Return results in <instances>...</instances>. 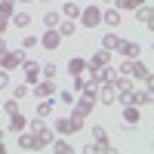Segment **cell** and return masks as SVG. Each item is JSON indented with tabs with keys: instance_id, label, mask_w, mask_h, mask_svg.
<instances>
[{
	"instance_id": "1",
	"label": "cell",
	"mask_w": 154,
	"mask_h": 154,
	"mask_svg": "<svg viewBox=\"0 0 154 154\" xmlns=\"http://www.w3.org/2000/svg\"><path fill=\"white\" fill-rule=\"evenodd\" d=\"M25 59H28V56H25V49H22V46L6 49V53H0V68H3V71H12V68H19Z\"/></svg>"
},
{
	"instance_id": "2",
	"label": "cell",
	"mask_w": 154,
	"mask_h": 154,
	"mask_svg": "<svg viewBox=\"0 0 154 154\" xmlns=\"http://www.w3.org/2000/svg\"><path fill=\"white\" fill-rule=\"evenodd\" d=\"M77 130H83V117H77V114H68V117L56 120V133H62V136H71Z\"/></svg>"
},
{
	"instance_id": "3",
	"label": "cell",
	"mask_w": 154,
	"mask_h": 154,
	"mask_svg": "<svg viewBox=\"0 0 154 154\" xmlns=\"http://www.w3.org/2000/svg\"><path fill=\"white\" fill-rule=\"evenodd\" d=\"M80 25L83 28H96V25H102V9L99 6H86V9H80Z\"/></svg>"
},
{
	"instance_id": "4",
	"label": "cell",
	"mask_w": 154,
	"mask_h": 154,
	"mask_svg": "<svg viewBox=\"0 0 154 154\" xmlns=\"http://www.w3.org/2000/svg\"><path fill=\"white\" fill-rule=\"evenodd\" d=\"M114 53H120L123 59H142V46L136 40H117V49Z\"/></svg>"
},
{
	"instance_id": "5",
	"label": "cell",
	"mask_w": 154,
	"mask_h": 154,
	"mask_svg": "<svg viewBox=\"0 0 154 154\" xmlns=\"http://www.w3.org/2000/svg\"><path fill=\"white\" fill-rule=\"evenodd\" d=\"M86 71H93V74H89V83H108L111 80V77L114 74H117V68H111V65H102V68H86Z\"/></svg>"
},
{
	"instance_id": "6",
	"label": "cell",
	"mask_w": 154,
	"mask_h": 154,
	"mask_svg": "<svg viewBox=\"0 0 154 154\" xmlns=\"http://www.w3.org/2000/svg\"><path fill=\"white\" fill-rule=\"evenodd\" d=\"M37 43H40L43 49H59V43H62V34H59L56 28H46V31H43V37H37Z\"/></svg>"
},
{
	"instance_id": "7",
	"label": "cell",
	"mask_w": 154,
	"mask_h": 154,
	"mask_svg": "<svg viewBox=\"0 0 154 154\" xmlns=\"http://www.w3.org/2000/svg\"><path fill=\"white\" fill-rule=\"evenodd\" d=\"M136 22L139 25H145V28H151V19H154V9H151V3H148V0H145V3H139L136 9Z\"/></svg>"
},
{
	"instance_id": "8",
	"label": "cell",
	"mask_w": 154,
	"mask_h": 154,
	"mask_svg": "<svg viewBox=\"0 0 154 154\" xmlns=\"http://www.w3.org/2000/svg\"><path fill=\"white\" fill-rule=\"evenodd\" d=\"M139 117H142V108H139V105H123V123H126V130L139 126Z\"/></svg>"
},
{
	"instance_id": "9",
	"label": "cell",
	"mask_w": 154,
	"mask_h": 154,
	"mask_svg": "<svg viewBox=\"0 0 154 154\" xmlns=\"http://www.w3.org/2000/svg\"><path fill=\"white\" fill-rule=\"evenodd\" d=\"M22 68H25V83H28V86H34L37 80H40V65H37V62H28V59H25Z\"/></svg>"
},
{
	"instance_id": "10",
	"label": "cell",
	"mask_w": 154,
	"mask_h": 154,
	"mask_svg": "<svg viewBox=\"0 0 154 154\" xmlns=\"http://www.w3.org/2000/svg\"><path fill=\"white\" fill-rule=\"evenodd\" d=\"M19 148L22 151H40V142H37V136L34 133H19Z\"/></svg>"
},
{
	"instance_id": "11",
	"label": "cell",
	"mask_w": 154,
	"mask_h": 154,
	"mask_svg": "<svg viewBox=\"0 0 154 154\" xmlns=\"http://www.w3.org/2000/svg\"><path fill=\"white\" fill-rule=\"evenodd\" d=\"M99 102L102 105H114V102H117V89L111 83H99Z\"/></svg>"
},
{
	"instance_id": "12",
	"label": "cell",
	"mask_w": 154,
	"mask_h": 154,
	"mask_svg": "<svg viewBox=\"0 0 154 154\" xmlns=\"http://www.w3.org/2000/svg\"><path fill=\"white\" fill-rule=\"evenodd\" d=\"M34 96H40V99L56 96V83H53V80H46V77H43V80H37V83H34Z\"/></svg>"
},
{
	"instance_id": "13",
	"label": "cell",
	"mask_w": 154,
	"mask_h": 154,
	"mask_svg": "<svg viewBox=\"0 0 154 154\" xmlns=\"http://www.w3.org/2000/svg\"><path fill=\"white\" fill-rule=\"evenodd\" d=\"M34 136H37V142H40V151H43V148H49V142L56 139V133L49 130V126H43V123L37 126V130H34Z\"/></svg>"
},
{
	"instance_id": "14",
	"label": "cell",
	"mask_w": 154,
	"mask_h": 154,
	"mask_svg": "<svg viewBox=\"0 0 154 154\" xmlns=\"http://www.w3.org/2000/svg\"><path fill=\"white\" fill-rule=\"evenodd\" d=\"M25 126H28V117H25V114H19V111H12V114H9V126H6V130H9V133H22Z\"/></svg>"
},
{
	"instance_id": "15",
	"label": "cell",
	"mask_w": 154,
	"mask_h": 154,
	"mask_svg": "<svg viewBox=\"0 0 154 154\" xmlns=\"http://www.w3.org/2000/svg\"><path fill=\"white\" fill-rule=\"evenodd\" d=\"M102 65H111V53H108V49H99V53H93V59L86 62V68H102Z\"/></svg>"
},
{
	"instance_id": "16",
	"label": "cell",
	"mask_w": 154,
	"mask_h": 154,
	"mask_svg": "<svg viewBox=\"0 0 154 154\" xmlns=\"http://www.w3.org/2000/svg\"><path fill=\"white\" fill-rule=\"evenodd\" d=\"M102 25L117 28V25H120V9H105V12H102Z\"/></svg>"
},
{
	"instance_id": "17",
	"label": "cell",
	"mask_w": 154,
	"mask_h": 154,
	"mask_svg": "<svg viewBox=\"0 0 154 154\" xmlns=\"http://www.w3.org/2000/svg\"><path fill=\"white\" fill-rule=\"evenodd\" d=\"M83 71H86V59H71V62H68V74H71V77L83 74Z\"/></svg>"
},
{
	"instance_id": "18",
	"label": "cell",
	"mask_w": 154,
	"mask_h": 154,
	"mask_svg": "<svg viewBox=\"0 0 154 154\" xmlns=\"http://www.w3.org/2000/svg\"><path fill=\"white\" fill-rule=\"evenodd\" d=\"M56 31H59L62 37H71V34L77 31V25H74V19H68V22H59V25H56Z\"/></svg>"
},
{
	"instance_id": "19",
	"label": "cell",
	"mask_w": 154,
	"mask_h": 154,
	"mask_svg": "<svg viewBox=\"0 0 154 154\" xmlns=\"http://www.w3.org/2000/svg\"><path fill=\"white\" fill-rule=\"evenodd\" d=\"M49 148L59 151V154H71V151H74V145H68L65 139H53V142H49Z\"/></svg>"
},
{
	"instance_id": "20",
	"label": "cell",
	"mask_w": 154,
	"mask_h": 154,
	"mask_svg": "<svg viewBox=\"0 0 154 154\" xmlns=\"http://www.w3.org/2000/svg\"><path fill=\"white\" fill-rule=\"evenodd\" d=\"M53 114V99H40L37 102V117H49Z\"/></svg>"
},
{
	"instance_id": "21",
	"label": "cell",
	"mask_w": 154,
	"mask_h": 154,
	"mask_svg": "<svg viewBox=\"0 0 154 154\" xmlns=\"http://www.w3.org/2000/svg\"><path fill=\"white\" fill-rule=\"evenodd\" d=\"M9 22L16 25V28H28V25H31V16H28V12H12Z\"/></svg>"
},
{
	"instance_id": "22",
	"label": "cell",
	"mask_w": 154,
	"mask_h": 154,
	"mask_svg": "<svg viewBox=\"0 0 154 154\" xmlns=\"http://www.w3.org/2000/svg\"><path fill=\"white\" fill-rule=\"evenodd\" d=\"M117 40H120L117 34H105V37H102V49H108V53H114V49H117Z\"/></svg>"
},
{
	"instance_id": "23",
	"label": "cell",
	"mask_w": 154,
	"mask_h": 154,
	"mask_svg": "<svg viewBox=\"0 0 154 154\" xmlns=\"http://www.w3.org/2000/svg\"><path fill=\"white\" fill-rule=\"evenodd\" d=\"M80 9H83V6H77V3H71V0H65V9H62V12H65V19H77V16H80Z\"/></svg>"
},
{
	"instance_id": "24",
	"label": "cell",
	"mask_w": 154,
	"mask_h": 154,
	"mask_svg": "<svg viewBox=\"0 0 154 154\" xmlns=\"http://www.w3.org/2000/svg\"><path fill=\"white\" fill-rule=\"evenodd\" d=\"M12 6L16 0H0V19H12Z\"/></svg>"
},
{
	"instance_id": "25",
	"label": "cell",
	"mask_w": 154,
	"mask_h": 154,
	"mask_svg": "<svg viewBox=\"0 0 154 154\" xmlns=\"http://www.w3.org/2000/svg\"><path fill=\"white\" fill-rule=\"evenodd\" d=\"M56 74H59V68L53 65V62H46V65H40V77H46V80H53Z\"/></svg>"
},
{
	"instance_id": "26",
	"label": "cell",
	"mask_w": 154,
	"mask_h": 154,
	"mask_svg": "<svg viewBox=\"0 0 154 154\" xmlns=\"http://www.w3.org/2000/svg\"><path fill=\"white\" fill-rule=\"evenodd\" d=\"M59 22H62V16H59V12H46V16H43V28H56Z\"/></svg>"
},
{
	"instance_id": "27",
	"label": "cell",
	"mask_w": 154,
	"mask_h": 154,
	"mask_svg": "<svg viewBox=\"0 0 154 154\" xmlns=\"http://www.w3.org/2000/svg\"><path fill=\"white\" fill-rule=\"evenodd\" d=\"M74 99H77V93H74V89H65V93H59V102H62V105H74Z\"/></svg>"
},
{
	"instance_id": "28",
	"label": "cell",
	"mask_w": 154,
	"mask_h": 154,
	"mask_svg": "<svg viewBox=\"0 0 154 154\" xmlns=\"http://www.w3.org/2000/svg\"><path fill=\"white\" fill-rule=\"evenodd\" d=\"M0 105H3V111H6V114H12V111H19V99L12 96V99H6V102H0Z\"/></svg>"
},
{
	"instance_id": "29",
	"label": "cell",
	"mask_w": 154,
	"mask_h": 154,
	"mask_svg": "<svg viewBox=\"0 0 154 154\" xmlns=\"http://www.w3.org/2000/svg\"><path fill=\"white\" fill-rule=\"evenodd\" d=\"M139 3H145V0H117V9H136Z\"/></svg>"
},
{
	"instance_id": "30",
	"label": "cell",
	"mask_w": 154,
	"mask_h": 154,
	"mask_svg": "<svg viewBox=\"0 0 154 154\" xmlns=\"http://www.w3.org/2000/svg\"><path fill=\"white\" fill-rule=\"evenodd\" d=\"M93 139H96V142H102V139H108V133H105V126H93Z\"/></svg>"
},
{
	"instance_id": "31",
	"label": "cell",
	"mask_w": 154,
	"mask_h": 154,
	"mask_svg": "<svg viewBox=\"0 0 154 154\" xmlns=\"http://www.w3.org/2000/svg\"><path fill=\"white\" fill-rule=\"evenodd\" d=\"M12 96H16V99H25V96H28V83H19L16 89H12Z\"/></svg>"
},
{
	"instance_id": "32",
	"label": "cell",
	"mask_w": 154,
	"mask_h": 154,
	"mask_svg": "<svg viewBox=\"0 0 154 154\" xmlns=\"http://www.w3.org/2000/svg\"><path fill=\"white\" fill-rule=\"evenodd\" d=\"M34 46H37V37H31V34H28V37L22 40V49H34Z\"/></svg>"
},
{
	"instance_id": "33",
	"label": "cell",
	"mask_w": 154,
	"mask_h": 154,
	"mask_svg": "<svg viewBox=\"0 0 154 154\" xmlns=\"http://www.w3.org/2000/svg\"><path fill=\"white\" fill-rule=\"evenodd\" d=\"M6 86H9V71L0 68V89H6Z\"/></svg>"
},
{
	"instance_id": "34",
	"label": "cell",
	"mask_w": 154,
	"mask_h": 154,
	"mask_svg": "<svg viewBox=\"0 0 154 154\" xmlns=\"http://www.w3.org/2000/svg\"><path fill=\"white\" fill-rule=\"evenodd\" d=\"M6 49H9V46H6V40H3V34H0V53H6Z\"/></svg>"
},
{
	"instance_id": "35",
	"label": "cell",
	"mask_w": 154,
	"mask_h": 154,
	"mask_svg": "<svg viewBox=\"0 0 154 154\" xmlns=\"http://www.w3.org/2000/svg\"><path fill=\"white\" fill-rule=\"evenodd\" d=\"M6 25H9V19H0V34L6 31Z\"/></svg>"
},
{
	"instance_id": "36",
	"label": "cell",
	"mask_w": 154,
	"mask_h": 154,
	"mask_svg": "<svg viewBox=\"0 0 154 154\" xmlns=\"http://www.w3.org/2000/svg\"><path fill=\"white\" fill-rule=\"evenodd\" d=\"M3 136H6V130H0V142H3Z\"/></svg>"
},
{
	"instance_id": "37",
	"label": "cell",
	"mask_w": 154,
	"mask_h": 154,
	"mask_svg": "<svg viewBox=\"0 0 154 154\" xmlns=\"http://www.w3.org/2000/svg\"><path fill=\"white\" fill-rule=\"evenodd\" d=\"M19 3H31V0H19Z\"/></svg>"
},
{
	"instance_id": "38",
	"label": "cell",
	"mask_w": 154,
	"mask_h": 154,
	"mask_svg": "<svg viewBox=\"0 0 154 154\" xmlns=\"http://www.w3.org/2000/svg\"><path fill=\"white\" fill-rule=\"evenodd\" d=\"M102 3H111V0H102Z\"/></svg>"
},
{
	"instance_id": "39",
	"label": "cell",
	"mask_w": 154,
	"mask_h": 154,
	"mask_svg": "<svg viewBox=\"0 0 154 154\" xmlns=\"http://www.w3.org/2000/svg\"><path fill=\"white\" fill-rule=\"evenodd\" d=\"M0 151H3V142H0Z\"/></svg>"
}]
</instances>
